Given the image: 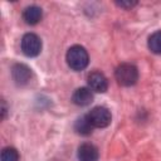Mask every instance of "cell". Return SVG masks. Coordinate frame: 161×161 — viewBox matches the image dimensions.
Segmentation results:
<instances>
[{
	"instance_id": "1",
	"label": "cell",
	"mask_w": 161,
	"mask_h": 161,
	"mask_svg": "<svg viewBox=\"0 0 161 161\" xmlns=\"http://www.w3.org/2000/svg\"><path fill=\"white\" fill-rule=\"evenodd\" d=\"M67 63L73 70H83L89 62V57L87 50L80 45H73L68 49L65 55Z\"/></svg>"
},
{
	"instance_id": "2",
	"label": "cell",
	"mask_w": 161,
	"mask_h": 161,
	"mask_svg": "<svg viewBox=\"0 0 161 161\" xmlns=\"http://www.w3.org/2000/svg\"><path fill=\"white\" fill-rule=\"evenodd\" d=\"M114 78L119 86L131 87L138 79V70L131 63H122L114 70Z\"/></svg>"
},
{
	"instance_id": "3",
	"label": "cell",
	"mask_w": 161,
	"mask_h": 161,
	"mask_svg": "<svg viewBox=\"0 0 161 161\" xmlns=\"http://www.w3.org/2000/svg\"><path fill=\"white\" fill-rule=\"evenodd\" d=\"M20 47H21V52L26 57L33 58V57H36V55L40 54V52H42V40L36 34L28 33L21 38Z\"/></svg>"
},
{
	"instance_id": "4",
	"label": "cell",
	"mask_w": 161,
	"mask_h": 161,
	"mask_svg": "<svg viewBox=\"0 0 161 161\" xmlns=\"http://www.w3.org/2000/svg\"><path fill=\"white\" fill-rule=\"evenodd\" d=\"M87 117H88L89 122L92 123V126L97 127V128L107 127L111 123V119H112L109 109L106 108V107H102V106H97V107L92 108L88 112Z\"/></svg>"
},
{
	"instance_id": "5",
	"label": "cell",
	"mask_w": 161,
	"mask_h": 161,
	"mask_svg": "<svg viewBox=\"0 0 161 161\" xmlns=\"http://www.w3.org/2000/svg\"><path fill=\"white\" fill-rule=\"evenodd\" d=\"M87 83H88V88L92 92H97V93H103L108 88V80H107L106 75L98 70L91 72L88 74Z\"/></svg>"
},
{
	"instance_id": "6",
	"label": "cell",
	"mask_w": 161,
	"mask_h": 161,
	"mask_svg": "<svg viewBox=\"0 0 161 161\" xmlns=\"http://www.w3.org/2000/svg\"><path fill=\"white\" fill-rule=\"evenodd\" d=\"M11 77L18 86H25L31 78V69L23 63H16L11 68Z\"/></svg>"
},
{
	"instance_id": "7",
	"label": "cell",
	"mask_w": 161,
	"mask_h": 161,
	"mask_svg": "<svg viewBox=\"0 0 161 161\" xmlns=\"http://www.w3.org/2000/svg\"><path fill=\"white\" fill-rule=\"evenodd\" d=\"M72 101L74 104L80 106V107L88 106L93 102V92L88 87L77 88L74 91V93L72 94Z\"/></svg>"
},
{
	"instance_id": "8",
	"label": "cell",
	"mask_w": 161,
	"mask_h": 161,
	"mask_svg": "<svg viewBox=\"0 0 161 161\" xmlns=\"http://www.w3.org/2000/svg\"><path fill=\"white\" fill-rule=\"evenodd\" d=\"M98 148L92 143H82L78 147V160L79 161H97L98 160Z\"/></svg>"
},
{
	"instance_id": "9",
	"label": "cell",
	"mask_w": 161,
	"mask_h": 161,
	"mask_svg": "<svg viewBox=\"0 0 161 161\" xmlns=\"http://www.w3.org/2000/svg\"><path fill=\"white\" fill-rule=\"evenodd\" d=\"M42 16H43V11L36 5H30V6L25 8L24 11H23V19L29 25L38 24L42 20Z\"/></svg>"
},
{
	"instance_id": "10",
	"label": "cell",
	"mask_w": 161,
	"mask_h": 161,
	"mask_svg": "<svg viewBox=\"0 0 161 161\" xmlns=\"http://www.w3.org/2000/svg\"><path fill=\"white\" fill-rule=\"evenodd\" d=\"M93 126L92 123L89 122L87 114L86 116H80L79 118H77L75 123H74V130L78 135H82V136H89L92 132H93Z\"/></svg>"
},
{
	"instance_id": "11",
	"label": "cell",
	"mask_w": 161,
	"mask_h": 161,
	"mask_svg": "<svg viewBox=\"0 0 161 161\" xmlns=\"http://www.w3.org/2000/svg\"><path fill=\"white\" fill-rule=\"evenodd\" d=\"M148 49L155 54H161V30H157L150 35Z\"/></svg>"
},
{
	"instance_id": "12",
	"label": "cell",
	"mask_w": 161,
	"mask_h": 161,
	"mask_svg": "<svg viewBox=\"0 0 161 161\" xmlns=\"http://www.w3.org/2000/svg\"><path fill=\"white\" fill-rule=\"evenodd\" d=\"M1 161H19V152L14 147H5L1 151Z\"/></svg>"
},
{
	"instance_id": "13",
	"label": "cell",
	"mask_w": 161,
	"mask_h": 161,
	"mask_svg": "<svg viewBox=\"0 0 161 161\" xmlns=\"http://www.w3.org/2000/svg\"><path fill=\"white\" fill-rule=\"evenodd\" d=\"M116 4H117L118 6H121V8H127V9H128V8H132L133 5H136V1H132V3H130V1H128V3L121 1V3H116Z\"/></svg>"
},
{
	"instance_id": "14",
	"label": "cell",
	"mask_w": 161,
	"mask_h": 161,
	"mask_svg": "<svg viewBox=\"0 0 161 161\" xmlns=\"http://www.w3.org/2000/svg\"><path fill=\"white\" fill-rule=\"evenodd\" d=\"M1 104H3V108H1V118L4 119V118H5V116H6V111H8L6 104H5V101H4V99L1 101Z\"/></svg>"
}]
</instances>
